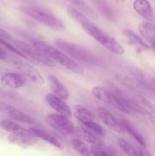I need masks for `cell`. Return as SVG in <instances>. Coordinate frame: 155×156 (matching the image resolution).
Listing matches in <instances>:
<instances>
[{"label": "cell", "mask_w": 155, "mask_h": 156, "mask_svg": "<svg viewBox=\"0 0 155 156\" xmlns=\"http://www.w3.org/2000/svg\"><path fill=\"white\" fill-rule=\"evenodd\" d=\"M65 11L68 16L77 24H78L85 33L88 34L90 37L94 38L99 44L103 46L106 50L114 54L119 55V56L124 54V48L117 41V40L91 22L83 12L71 5L66 6Z\"/></svg>", "instance_id": "obj_1"}, {"label": "cell", "mask_w": 155, "mask_h": 156, "mask_svg": "<svg viewBox=\"0 0 155 156\" xmlns=\"http://www.w3.org/2000/svg\"><path fill=\"white\" fill-rule=\"evenodd\" d=\"M76 133L81 139L91 143L92 145H105L104 142L102 139H100V136L94 133L92 131L89 130L87 128L78 127L76 128Z\"/></svg>", "instance_id": "obj_18"}, {"label": "cell", "mask_w": 155, "mask_h": 156, "mask_svg": "<svg viewBox=\"0 0 155 156\" xmlns=\"http://www.w3.org/2000/svg\"><path fill=\"white\" fill-rule=\"evenodd\" d=\"M0 37L6 40V41H9V40L12 39L10 34L8 33L6 30H5L4 29L1 28V27H0Z\"/></svg>", "instance_id": "obj_31"}, {"label": "cell", "mask_w": 155, "mask_h": 156, "mask_svg": "<svg viewBox=\"0 0 155 156\" xmlns=\"http://www.w3.org/2000/svg\"><path fill=\"white\" fill-rule=\"evenodd\" d=\"M138 30L143 38L150 44V47L155 50V26L147 21H144L139 24Z\"/></svg>", "instance_id": "obj_17"}, {"label": "cell", "mask_w": 155, "mask_h": 156, "mask_svg": "<svg viewBox=\"0 0 155 156\" xmlns=\"http://www.w3.org/2000/svg\"><path fill=\"white\" fill-rule=\"evenodd\" d=\"M124 35L128 38L129 42L133 45L136 46L138 48L141 49V50H149L150 48V46L144 41L141 37H140L138 34L133 32L132 30H129V29H125Z\"/></svg>", "instance_id": "obj_20"}, {"label": "cell", "mask_w": 155, "mask_h": 156, "mask_svg": "<svg viewBox=\"0 0 155 156\" xmlns=\"http://www.w3.org/2000/svg\"><path fill=\"white\" fill-rule=\"evenodd\" d=\"M55 44L68 56L88 64H97V59L93 53L84 47L68 42L62 38H56Z\"/></svg>", "instance_id": "obj_4"}, {"label": "cell", "mask_w": 155, "mask_h": 156, "mask_svg": "<svg viewBox=\"0 0 155 156\" xmlns=\"http://www.w3.org/2000/svg\"><path fill=\"white\" fill-rule=\"evenodd\" d=\"M12 62L23 73V75H24L27 79H30L33 83L39 85H44L45 83L44 78L33 66L30 65L27 62L18 59V58H15V59L12 60Z\"/></svg>", "instance_id": "obj_9"}, {"label": "cell", "mask_w": 155, "mask_h": 156, "mask_svg": "<svg viewBox=\"0 0 155 156\" xmlns=\"http://www.w3.org/2000/svg\"><path fill=\"white\" fill-rule=\"evenodd\" d=\"M133 9L138 15L147 21H152L154 18V13L148 0H135Z\"/></svg>", "instance_id": "obj_15"}, {"label": "cell", "mask_w": 155, "mask_h": 156, "mask_svg": "<svg viewBox=\"0 0 155 156\" xmlns=\"http://www.w3.org/2000/svg\"><path fill=\"white\" fill-rule=\"evenodd\" d=\"M118 144L122 149L129 156H138L137 146H134L129 142L124 139L119 138L118 140Z\"/></svg>", "instance_id": "obj_26"}, {"label": "cell", "mask_w": 155, "mask_h": 156, "mask_svg": "<svg viewBox=\"0 0 155 156\" xmlns=\"http://www.w3.org/2000/svg\"><path fill=\"white\" fill-rule=\"evenodd\" d=\"M0 126L5 131L9 133H13L18 131L21 129V126L15 122L9 120H3L0 122Z\"/></svg>", "instance_id": "obj_28"}, {"label": "cell", "mask_w": 155, "mask_h": 156, "mask_svg": "<svg viewBox=\"0 0 155 156\" xmlns=\"http://www.w3.org/2000/svg\"><path fill=\"white\" fill-rule=\"evenodd\" d=\"M73 115L75 117L76 120H78L84 126H86L87 129H88L89 130L92 131V132L97 134L100 136H103L106 135V132L104 128L100 126L97 122L94 121V120L89 118V117H85V116L81 115V114H78L77 112H74L73 114Z\"/></svg>", "instance_id": "obj_14"}, {"label": "cell", "mask_w": 155, "mask_h": 156, "mask_svg": "<svg viewBox=\"0 0 155 156\" xmlns=\"http://www.w3.org/2000/svg\"><path fill=\"white\" fill-rule=\"evenodd\" d=\"M0 82L4 86L10 88H19L24 86L26 83L25 78L20 73H8L2 76Z\"/></svg>", "instance_id": "obj_13"}, {"label": "cell", "mask_w": 155, "mask_h": 156, "mask_svg": "<svg viewBox=\"0 0 155 156\" xmlns=\"http://www.w3.org/2000/svg\"><path fill=\"white\" fill-rule=\"evenodd\" d=\"M71 145L73 149L81 156H90L91 154V149L86 143L80 139L74 138L71 141Z\"/></svg>", "instance_id": "obj_24"}, {"label": "cell", "mask_w": 155, "mask_h": 156, "mask_svg": "<svg viewBox=\"0 0 155 156\" xmlns=\"http://www.w3.org/2000/svg\"><path fill=\"white\" fill-rule=\"evenodd\" d=\"M48 80L50 88L55 95L58 96L64 101H66L69 98V91L57 78L53 76H50L48 77Z\"/></svg>", "instance_id": "obj_16"}, {"label": "cell", "mask_w": 155, "mask_h": 156, "mask_svg": "<svg viewBox=\"0 0 155 156\" xmlns=\"http://www.w3.org/2000/svg\"><path fill=\"white\" fill-rule=\"evenodd\" d=\"M15 47L19 49L21 52H23L27 56V58H31V59L36 60V62L47 66H56L55 62L53 59H50L46 55L40 53L33 46L29 45L27 43L21 41H17L16 42H15Z\"/></svg>", "instance_id": "obj_8"}, {"label": "cell", "mask_w": 155, "mask_h": 156, "mask_svg": "<svg viewBox=\"0 0 155 156\" xmlns=\"http://www.w3.org/2000/svg\"><path fill=\"white\" fill-rule=\"evenodd\" d=\"M47 124L56 130L65 134L75 133L76 128L69 118L60 114H49L46 116Z\"/></svg>", "instance_id": "obj_5"}, {"label": "cell", "mask_w": 155, "mask_h": 156, "mask_svg": "<svg viewBox=\"0 0 155 156\" xmlns=\"http://www.w3.org/2000/svg\"><path fill=\"white\" fill-rule=\"evenodd\" d=\"M0 45H2V47H4L5 48L7 49L8 50L11 52L12 53H15L17 56H20L21 58H24V59H27V56L24 54L23 52H21L19 49L17 48L16 47H14L13 45H12L11 44H9L6 40L3 39V38L0 37Z\"/></svg>", "instance_id": "obj_27"}, {"label": "cell", "mask_w": 155, "mask_h": 156, "mask_svg": "<svg viewBox=\"0 0 155 156\" xmlns=\"http://www.w3.org/2000/svg\"><path fill=\"white\" fill-rule=\"evenodd\" d=\"M90 149L94 156H115L113 151L106 148L105 145H92Z\"/></svg>", "instance_id": "obj_25"}, {"label": "cell", "mask_w": 155, "mask_h": 156, "mask_svg": "<svg viewBox=\"0 0 155 156\" xmlns=\"http://www.w3.org/2000/svg\"><path fill=\"white\" fill-rule=\"evenodd\" d=\"M116 1L119 2H124V0H116Z\"/></svg>", "instance_id": "obj_34"}, {"label": "cell", "mask_w": 155, "mask_h": 156, "mask_svg": "<svg viewBox=\"0 0 155 156\" xmlns=\"http://www.w3.org/2000/svg\"><path fill=\"white\" fill-rule=\"evenodd\" d=\"M150 84H151L152 91H155V79H150Z\"/></svg>", "instance_id": "obj_33"}, {"label": "cell", "mask_w": 155, "mask_h": 156, "mask_svg": "<svg viewBox=\"0 0 155 156\" xmlns=\"http://www.w3.org/2000/svg\"><path fill=\"white\" fill-rule=\"evenodd\" d=\"M33 47L36 50L43 54L46 55L55 62L61 64L62 66L68 69L72 73L78 75H83L84 69L73 59H71L68 55L62 52L59 49L53 47L50 44L42 41H36L33 44Z\"/></svg>", "instance_id": "obj_2"}, {"label": "cell", "mask_w": 155, "mask_h": 156, "mask_svg": "<svg viewBox=\"0 0 155 156\" xmlns=\"http://www.w3.org/2000/svg\"><path fill=\"white\" fill-rule=\"evenodd\" d=\"M46 100L50 107L54 109L58 114H62L65 117H72V112L70 107L62 100V98H59L58 96L55 95L53 93H49L46 96Z\"/></svg>", "instance_id": "obj_12"}, {"label": "cell", "mask_w": 155, "mask_h": 156, "mask_svg": "<svg viewBox=\"0 0 155 156\" xmlns=\"http://www.w3.org/2000/svg\"><path fill=\"white\" fill-rule=\"evenodd\" d=\"M92 94L96 98L101 101L105 102L106 104L110 105L118 111H120L127 114H131V111L121 103V101L119 100V98L115 94L109 91L103 87H94L92 88Z\"/></svg>", "instance_id": "obj_6"}, {"label": "cell", "mask_w": 155, "mask_h": 156, "mask_svg": "<svg viewBox=\"0 0 155 156\" xmlns=\"http://www.w3.org/2000/svg\"><path fill=\"white\" fill-rule=\"evenodd\" d=\"M20 11L30 18L54 30H63L65 26L60 19L47 11L28 5H21Z\"/></svg>", "instance_id": "obj_3"}, {"label": "cell", "mask_w": 155, "mask_h": 156, "mask_svg": "<svg viewBox=\"0 0 155 156\" xmlns=\"http://www.w3.org/2000/svg\"><path fill=\"white\" fill-rule=\"evenodd\" d=\"M30 130L31 131L34 135H36L38 138L44 140V141L50 143V144L52 145V146L56 147L57 149H63V145L61 143V142L59 141V140H57L56 137H54L53 135L49 133L46 132V131L43 130V129L33 126V127H30Z\"/></svg>", "instance_id": "obj_19"}, {"label": "cell", "mask_w": 155, "mask_h": 156, "mask_svg": "<svg viewBox=\"0 0 155 156\" xmlns=\"http://www.w3.org/2000/svg\"><path fill=\"white\" fill-rule=\"evenodd\" d=\"M97 114L106 126L110 128L117 133L123 134L126 133L121 122L117 120L109 111L103 108H99L97 109Z\"/></svg>", "instance_id": "obj_11"}, {"label": "cell", "mask_w": 155, "mask_h": 156, "mask_svg": "<svg viewBox=\"0 0 155 156\" xmlns=\"http://www.w3.org/2000/svg\"><path fill=\"white\" fill-rule=\"evenodd\" d=\"M74 111H75V112L78 113V114H81V115H83V116H85V117H89V118L93 119V120H94V119H95V117H94V114H93V113L91 112L90 110H88V108H85V107H84L83 105H74Z\"/></svg>", "instance_id": "obj_29"}, {"label": "cell", "mask_w": 155, "mask_h": 156, "mask_svg": "<svg viewBox=\"0 0 155 156\" xmlns=\"http://www.w3.org/2000/svg\"><path fill=\"white\" fill-rule=\"evenodd\" d=\"M138 152V156H153L145 148V146H142L140 145V146H137Z\"/></svg>", "instance_id": "obj_30"}, {"label": "cell", "mask_w": 155, "mask_h": 156, "mask_svg": "<svg viewBox=\"0 0 155 156\" xmlns=\"http://www.w3.org/2000/svg\"><path fill=\"white\" fill-rule=\"evenodd\" d=\"M8 140L11 143L26 148L36 144L39 140V138L30 130H27L21 127L18 131L10 133L8 136Z\"/></svg>", "instance_id": "obj_7"}, {"label": "cell", "mask_w": 155, "mask_h": 156, "mask_svg": "<svg viewBox=\"0 0 155 156\" xmlns=\"http://www.w3.org/2000/svg\"><path fill=\"white\" fill-rule=\"evenodd\" d=\"M130 72L132 76L135 77V79H136L137 82H139L141 85H142L145 88L152 90L151 84H150V79H151L147 78L145 73H144L142 71L138 69V68H135V67H132Z\"/></svg>", "instance_id": "obj_23"}, {"label": "cell", "mask_w": 155, "mask_h": 156, "mask_svg": "<svg viewBox=\"0 0 155 156\" xmlns=\"http://www.w3.org/2000/svg\"><path fill=\"white\" fill-rule=\"evenodd\" d=\"M71 4V6L78 9L84 15L91 17L92 18H96V13L92 8L86 2L85 0H67Z\"/></svg>", "instance_id": "obj_21"}, {"label": "cell", "mask_w": 155, "mask_h": 156, "mask_svg": "<svg viewBox=\"0 0 155 156\" xmlns=\"http://www.w3.org/2000/svg\"><path fill=\"white\" fill-rule=\"evenodd\" d=\"M8 59V56L6 53L5 52V50L0 47V60L5 61Z\"/></svg>", "instance_id": "obj_32"}, {"label": "cell", "mask_w": 155, "mask_h": 156, "mask_svg": "<svg viewBox=\"0 0 155 156\" xmlns=\"http://www.w3.org/2000/svg\"><path fill=\"white\" fill-rule=\"evenodd\" d=\"M0 112L5 114L12 120L25 124L32 125L34 123V120L30 116L24 113V111L5 102L0 101Z\"/></svg>", "instance_id": "obj_10"}, {"label": "cell", "mask_w": 155, "mask_h": 156, "mask_svg": "<svg viewBox=\"0 0 155 156\" xmlns=\"http://www.w3.org/2000/svg\"><path fill=\"white\" fill-rule=\"evenodd\" d=\"M120 122H121V123H122V125L123 128H124L125 131H126V132H127L129 134H130V135L132 136L133 137V138L135 139L137 142H138V144L141 145V146H146L145 141H144V138L142 137V136H141V134L138 133V131L137 130V129H135V128L134 127V126H132V125L131 124V123H129L127 120L122 118L121 120H120Z\"/></svg>", "instance_id": "obj_22"}]
</instances>
